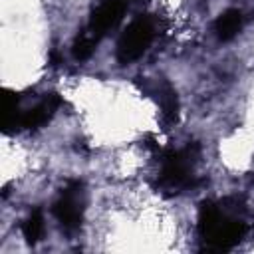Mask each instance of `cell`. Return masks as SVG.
<instances>
[{
  "instance_id": "obj_1",
  "label": "cell",
  "mask_w": 254,
  "mask_h": 254,
  "mask_svg": "<svg viewBox=\"0 0 254 254\" xmlns=\"http://www.w3.org/2000/svg\"><path fill=\"white\" fill-rule=\"evenodd\" d=\"M196 230L202 244L208 250L224 252L234 248L242 240L246 232V224L240 218L228 214L220 204L212 200H204L198 206Z\"/></svg>"
},
{
  "instance_id": "obj_2",
  "label": "cell",
  "mask_w": 254,
  "mask_h": 254,
  "mask_svg": "<svg viewBox=\"0 0 254 254\" xmlns=\"http://www.w3.org/2000/svg\"><path fill=\"white\" fill-rule=\"evenodd\" d=\"M198 159V145H187L181 151H165L161 159V171L157 177V187L169 192H181L192 187V169Z\"/></svg>"
},
{
  "instance_id": "obj_3",
  "label": "cell",
  "mask_w": 254,
  "mask_h": 254,
  "mask_svg": "<svg viewBox=\"0 0 254 254\" xmlns=\"http://www.w3.org/2000/svg\"><path fill=\"white\" fill-rule=\"evenodd\" d=\"M153 36H155V26H153L151 18L141 16V18L133 20L117 40V50H115L117 62L121 65H127L131 62L139 60L149 50Z\"/></svg>"
},
{
  "instance_id": "obj_4",
  "label": "cell",
  "mask_w": 254,
  "mask_h": 254,
  "mask_svg": "<svg viewBox=\"0 0 254 254\" xmlns=\"http://www.w3.org/2000/svg\"><path fill=\"white\" fill-rule=\"evenodd\" d=\"M60 228L65 234H73L81 228L83 222V198H81V183H69L54 202L52 208Z\"/></svg>"
},
{
  "instance_id": "obj_5",
  "label": "cell",
  "mask_w": 254,
  "mask_h": 254,
  "mask_svg": "<svg viewBox=\"0 0 254 254\" xmlns=\"http://www.w3.org/2000/svg\"><path fill=\"white\" fill-rule=\"evenodd\" d=\"M125 10H127V0H101L89 16L87 30L97 38L105 36L121 22Z\"/></svg>"
},
{
  "instance_id": "obj_6",
  "label": "cell",
  "mask_w": 254,
  "mask_h": 254,
  "mask_svg": "<svg viewBox=\"0 0 254 254\" xmlns=\"http://www.w3.org/2000/svg\"><path fill=\"white\" fill-rule=\"evenodd\" d=\"M62 97L58 93H50L46 95L40 103H36L34 107L22 111V117H20V129H38L42 125H46L54 113L62 107Z\"/></svg>"
},
{
  "instance_id": "obj_7",
  "label": "cell",
  "mask_w": 254,
  "mask_h": 254,
  "mask_svg": "<svg viewBox=\"0 0 254 254\" xmlns=\"http://www.w3.org/2000/svg\"><path fill=\"white\" fill-rule=\"evenodd\" d=\"M157 101L161 105V119L165 129H169L171 125H175L179 121V95L177 91L169 85V83H161L157 87Z\"/></svg>"
},
{
  "instance_id": "obj_8",
  "label": "cell",
  "mask_w": 254,
  "mask_h": 254,
  "mask_svg": "<svg viewBox=\"0 0 254 254\" xmlns=\"http://www.w3.org/2000/svg\"><path fill=\"white\" fill-rule=\"evenodd\" d=\"M20 117H22V109H20L18 93H14L12 89H4V95H2V129L6 135L20 131Z\"/></svg>"
},
{
  "instance_id": "obj_9",
  "label": "cell",
  "mask_w": 254,
  "mask_h": 254,
  "mask_svg": "<svg viewBox=\"0 0 254 254\" xmlns=\"http://www.w3.org/2000/svg\"><path fill=\"white\" fill-rule=\"evenodd\" d=\"M242 24H244V18H242V12L240 10H226L222 12L216 22H214V34L220 42H228L232 38L238 36V32L242 30Z\"/></svg>"
},
{
  "instance_id": "obj_10",
  "label": "cell",
  "mask_w": 254,
  "mask_h": 254,
  "mask_svg": "<svg viewBox=\"0 0 254 254\" xmlns=\"http://www.w3.org/2000/svg\"><path fill=\"white\" fill-rule=\"evenodd\" d=\"M97 42H99V38H97L95 34H91L89 30L81 32V34L75 38L73 46H71V54H73V58H75L77 62H85V60H89V58L93 56L95 48H97Z\"/></svg>"
},
{
  "instance_id": "obj_11",
  "label": "cell",
  "mask_w": 254,
  "mask_h": 254,
  "mask_svg": "<svg viewBox=\"0 0 254 254\" xmlns=\"http://www.w3.org/2000/svg\"><path fill=\"white\" fill-rule=\"evenodd\" d=\"M22 234H24L26 242L32 244V246L42 238V234H44V214H42L40 208H36L28 214V218L22 224Z\"/></svg>"
}]
</instances>
